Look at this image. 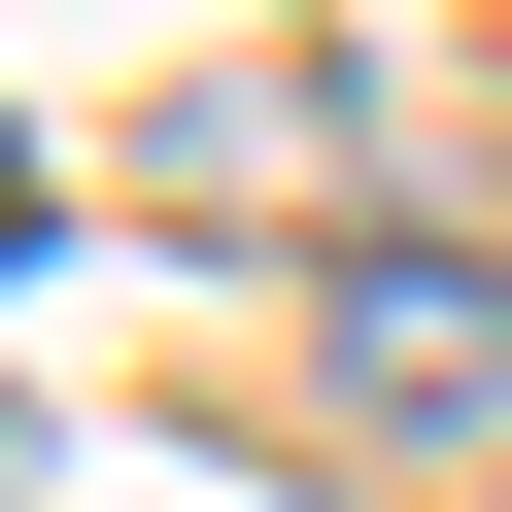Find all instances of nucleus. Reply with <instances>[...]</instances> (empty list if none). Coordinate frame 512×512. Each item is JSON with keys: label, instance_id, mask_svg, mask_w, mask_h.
I'll list each match as a JSON object with an SVG mask.
<instances>
[{"label": "nucleus", "instance_id": "2", "mask_svg": "<svg viewBox=\"0 0 512 512\" xmlns=\"http://www.w3.org/2000/svg\"><path fill=\"white\" fill-rule=\"evenodd\" d=\"M0 239H35V137H0Z\"/></svg>", "mask_w": 512, "mask_h": 512}, {"label": "nucleus", "instance_id": "1", "mask_svg": "<svg viewBox=\"0 0 512 512\" xmlns=\"http://www.w3.org/2000/svg\"><path fill=\"white\" fill-rule=\"evenodd\" d=\"M308 410L342 444H512V239H342L308 274Z\"/></svg>", "mask_w": 512, "mask_h": 512}]
</instances>
